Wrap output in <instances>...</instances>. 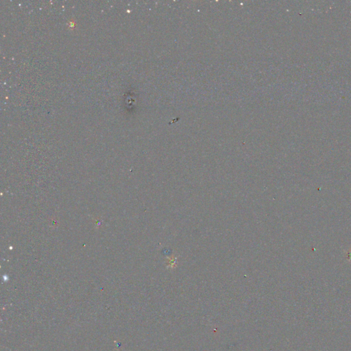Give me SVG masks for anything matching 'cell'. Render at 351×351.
I'll use <instances>...</instances> for the list:
<instances>
[{
  "mask_svg": "<svg viewBox=\"0 0 351 351\" xmlns=\"http://www.w3.org/2000/svg\"><path fill=\"white\" fill-rule=\"evenodd\" d=\"M347 257H348V259H349V261L351 260V250H349V252H348V253H347Z\"/></svg>",
  "mask_w": 351,
  "mask_h": 351,
  "instance_id": "6da1fadb",
  "label": "cell"
}]
</instances>
